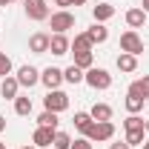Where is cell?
I'll list each match as a JSON object with an SVG mask.
<instances>
[{
	"label": "cell",
	"mask_w": 149,
	"mask_h": 149,
	"mask_svg": "<svg viewBox=\"0 0 149 149\" xmlns=\"http://www.w3.org/2000/svg\"><path fill=\"white\" fill-rule=\"evenodd\" d=\"M126 23H129V29H141V26L146 23V12H143V9H138V6L129 9V12H126Z\"/></svg>",
	"instance_id": "cell-16"
},
{
	"label": "cell",
	"mask_w": 149,
	"mask_h": 149,
	"mask_svg": "<svg viewBox=\"0 0 149 149\" xmlns=\"http://www.w3.org/2000/svg\"><path fill=\"white\" fill-rule=\"evenodd\" d=\"M17 89H20V83H17V77H3V83H0V95L6 97V100H15L17 97Z\"/></svg>",
	"instance_id": "cell-12"
},
{
	"label": "cell",
	"mask_w": 149,
	"mask_h": 149,
	"mask_svg": "<svg viewBox=\"0 0 149 149\" xmlns=\"http://www.w3.org/2000/svg\"><path fill=\"white\" fill-rule=\"evenodd\" d=\"M69 49H72V40H69L66 35H52L49 37V52H52V55L60 57V55H66Z\"/></svg>",
	"instance_id": "cell-9"
},
{
	"label": "cell",
	"mask_w": 149,
	"mask_h": 149,
	"mask_svg": "<svg viewBox=\"0 0 149 149\" xmlns=\"http://www.w3.org/2000/svg\"><path fill=\"white\" fill-rule=\"evenodd\" d=\"M129 95H138V97H143V100H149V89H146V80L141 77V80H135L129 86Z\"/></svg>",
	"instance_id": "cell-26"
},
{
	"label": "cell",
	"mask_w": 149,
	"mask_h": 149,
	"mask_svg": "<svg viewBox=\"0 0 149 149\" xmlns=\"http://www.w3.org/2000/svg\"><path fill=\"white\" fill-rule=\"evenodd\" d=\"M89 40H92V46L95 43H106V37H109V29L103 26V23H95V26H89Z\"/></svg>",
	"instance_id": "cell-17"
},
{
	"label": "cell",
	"mask_w": 149,
	"mask_h": 149,
	"mask_svg": "<svg viewBox=\"0 0 149 149\" xmlns=\"http://www.w3.org/2000/svg\"><path fill=\"white\" fill-rule=\"evenodd\" d=\"M55 3L60 6V9H69V6H83L86 0H55Z\"/></svg>",
	"instance_id": "cell-31"
},
{
	"label": "cell",
	"mask_w": 149,
	"mask_h": 149,
	"mask_svg": "<svg viewBox=\"0 0 149 149\" xmlns=\"http://www.w3.org/2000/svg\"><path fill=\"white\" fill-rule=\"evenodd\" d=\"M23 149H37V146H23Z\"/></svg>",
	"instance_id": "cell-40"
},
{
	"label": "cell",
	"mask_w": 149,
	"mask_h": 149,
	"mask_svg": "<svg viewBox=\"0 0 149 149\" xmlns=\"http://www.w3.org/2000/svg\"><path fill=\"white\" fill-rule=\"evenodd\" d=\"M40 83H43L46 89H57V86L63 83V69H57V66H46V69L40 72Z\"/></svg>",
	"instance_id": "cell-7"
},
{
	"label": "cell",
	"mask_w": 149,
	"mask_h": 149,
	"mask_svg": "<svg viewBox=\"0 0 149 149\" xmlns=\"http://www.w3.org/2000/svg\"><path fill=\"white\" fill-rule=\"evenodd\" d=\"M6 129V118H3V115H0V132Z\"/></svg>",
	"instance_id": "cell-33"
},
{
	"label": "cell",
	"mask_w": 149,
	"mask_h": 149,
	"mask_svg": "<svg viewBox=\"0 0 149 149\" xmlns=\"http://www.w3.org/2000/svg\"><path fill=\"white\" fill-rule=\"evenodd\" d=\"M72 49H74V52H92V40H89V35H86V32H83V35H74Z\"/></svg>",
	"instance_id": "cell-21"
},
{
	"label": "cell",
	"mask_w": 149,
	"mask_h": 149,
	"mask_svg": "<svg viewBox=\"0 0 149 149\" xmlns=\"http://www.w3.org/2000/svg\"><path fill=\"white\" fill-rule=\"evenodd\" d=\"M92 17H95V23H106V20L115 17V6H109V3H97V6L92 9Z\"/></svg>",
	"instance_id": "cell-13"
},
{
	"label": "cell",
	"mask_w": 149,
	"mask_h": 149,
	"mask_svg": "<svg viewBox=\"0 0 149 149\" xmlns=\"http://www.w3.org/2000/svg\"><path fill=\"white\" fill-rule=\"evenodd\" d=\"M9 3H15V0H0V6H9Z\"/></svg>",
	"instance_id": "cell-35"
},
{
	"label": "cell",
	"mask_w": 149,
	"mask_h": 149,
	"mask_svg": "<svg viewBox=\"0 0 149 149\" xmlns=\"http://www.w3.org/2000/svg\"><path fill=\"white\" fill-rule=\"evenodd\" d=\"M143 129H146V132H149V118H146V120H143Z\"/></svg>",
	"instance_id": "cell-36"
},
{
	"label": "cell",
	"mask_w": 149,
	"mask_h": 149,
	"mask_svg": "<svg viewBox=\"0 0 149 149\" xmlns=\"http://www.w3.org/2000/svg\"><path fill=\"white\" fill-rule=\"evenodd\" d=\"M92 52H74V66H80V69H92Z\"/></svg>",
	"instance_id": "cell-27"
},
{
	"label": "cell",
	"mask_w": 149,
	"mask_h": 149,
	"mask_svg": "<svg viewBox=\"0 0 149 149\" xmlns=\"http://www.w3.org/2000/svg\"><path fill=\"white\" fill-rule=\"evenodd\" d=\"M115 63H118V69H120V72H126V74L138 69V57H135V55H129V52H120Z\"/></svg>",
	"instance_id": "cell-14"
},
{
	"label": "cell",
	"mask_w": 149,
	"mask_h": 149,
	"mask_svg": "<svg viewBox=\"0 0 149 149\" xmlns=\"http://www.w3.org/2000/svg\"><path fill=\"white\" fill-rule=\"evenodd\" d=\"M141 149H149V141H143V143H141Z\"/></svg>",
	"instance_id": "cell-37"
},
{
	"label": "cell",
	"mask_w": 149,
	"mask_h": 149,
	"mask_svg": "<svg viewBox=\"0 0 149 149\" xmlns=\"http://www.w3.org/2000/svg\"><path fill=\"white\" fill-rule=\"evenodd\" d=\"M120 52H129V55H135V57L143 52V40H141V35H138L135 29H129V32L120 35Z\"/></svg>",
	"instance_id": "cell-5"
},
{
	"label": "cell",
	"mask_w": 149,
	"mask_h": 149,
	"mask_svg": "<svg viewBox=\"0 0 149 149\" xmlns=\"http://www.w3.org/2000/svg\"><path fill=\"white\" fill-rule=\"evenodd\" d=\"M49 37L52 35H46V32H35V35L29 37V49L35 55H46L49 52Z\"/></svg>",
	"instance_id": "cell-10"
},
{
	"label": "cell",
	"mask_w": 149,
	"mask_h": 149,
	"mask_svg": "<svg viewBox=\"0 0 149 149\" xmlns=\"http://www.w3.org/2000/svg\"><path fill=\"white\" fill-rule=\"evenodd\" d=\"M89 115H92L95 120H112V106L109 103H95Z\"/></svg>",
	"instance_id": "cell-19"
},
{
	"label": "cell",
	"mask_w": 149,
	"mask_h": 149,
	"mask_svg": "<svg viewBox=\"0 0 149 149\" xmlns=\"http://www.w3.org/2000/svg\"><path fill=\"white\" fill-rule=\"evenodd\" d=\"M52 146H55V149H72V138H69L66 132L57 129V132H55V138H52Z\"/></svg>",
	"instance_id": "cell-23"
},
{
	"label": "cell",
	"mask_w": 149,
	"mask_h": 149,
	"mask_svg": "<svg viewBox=\"0 0 149 149\" xmlns=\"http://www.w3.org/2000/svg\"><path fill=\"white\" fill-rule=\"evenodd\" d=\"M9 74H12V57L0 52V77H9Z\"/></svg>",
	"instance_id": "cell-28"
},
{
	"label": "cell",
	"mask_w": 149,
	"mask_h": 149,
	"mask_svg": "<svg viewBox=\"0 0 149 149\" xmlns=\"http://www.w3.org/2000/svg\"><path fill=\"white\" fill-rule=\"evenodd\" d=\"M15 112H17L20 118L32 115V97H26V95H17V97H15Z\"/></svg>",
	"instance_id": "cell-18"
},
{
	"label": "cell",
	"mask_w": 149,
	"mask_h": 149,
	"mask_svg": "<svg viewBox=\"0 0 149 149\" xmlns=\"http://www.w3.org/2000/svg\"><path fill=\"white\" fill-rule=\"evenodd\" d=\"M143 80H146V89H149V74H146V77H143Z\"/></svg>",
	"instance_id": "cell-38"
},
{
	"label": "cell",
	"mask_w": 149,
	"mask_h": 149,
	"mask_svg": "<svg viewBox=\"0 0 149 149\" xmlns=\"http://www.w3.org/2000/svg\"><path fill=\"white\" fill-rule=\"evenodd\" d=\"M49 6L46 0H26V17L29 20H49Z\"/></svg>",
	"instance_id": "cell-6"
},
{
	"label": "cell",
	"mask_w": 149,
	"mask_h": 149,
	"mask_svg": "<svg viewBox=\"0 0 149 149\" xmlns=\"http://www.w3.org/2000/svg\"><path fill=\"white\" fill-rule=\"evenodd\" d=\"M63 80H66V83H83V69L72 63L69 69H63Z\"/></svg>",
	"instance_id": "cell-20"
},
{
	"label": "cell",
	"mask_w": 149,
	"mask_h": 149,
	"mask_svg": "<svg viewBox=\"0 0 149 149\" xmlns=\"http://www.w3.org/2000/svg\"><path fill=\"white\" fill-rule=\"evenodd\" d=\"M143 103H146L143 97H138V95H126V112H129V115H138V112L143 109Z\"/></svg>",
	"instance_id": "cell-22"
},
{
	"label": "cell",
	"mask_w": 149,
	"mask_h": 149,
	"mask_svg": "<svg viewBox=\"0 0 149 149\" xmlns=\"http://www.w3.org/2000/svg\"><path fill=\"white\" fill-rule=\"evenodd\" d=\"M123 129H143V118H138V115H129L126 120H123Z\"/></svg>",
	"instance_id": "cell-29"
},
{
	"label": "cell",
	"mask_w": 149,
	"mask_h": 149,
	"mask_svg": "<svg viewBox=\"0 0 149 149\" xmlns=\"http://www.w3.org/2000/svg\"><path fill=\"white\" fill-rule=\"evenodd\" d=\"M55 132H57V129H49V126H37V129H35V135H32V143H35L37 149L52 146V138H55Z\"/></svg>",
	"instance_id": "cell-11"
},
{
	"label": "cell",
	"mask_w": 149,
	"mask_h": 149,
	"mask_svg": "<svg viewBox=\"0 0 149 149\" xmlns=\"http://www.w3.org/2000/svg\"><path fill=\"white\" fill-rule=\"evenodd\" d=\"M109 149H132L126 141H120V143H109Z\"/></svg>",
	"instance_id": "cell-32"
},
{
	"label": "cell",
	"mask_w": 149,
	"mask_h": 149,
	"mask_svg": "<svg viewBox=\"0 0 149 149\" xmlns=\"http://www.w3.org/2000/svg\"><path fill=\"white\" fill-rule=\"evenodd\" d=\"M37 126H49V129H57V112H43L40 118H37Z\"/></svg>",
	"instance_id": "cell-24"
},
{
	"label": "cell",
	"mask_w": 149,
	"mask_h": 149,
	"mask_svg": "<svg viewBox=\"0 0 149 149\" xmlns=\"http://www.w3.org/2000/svg\"><path fill=\"white\" fill-rule=\"evenodd\" d=\"M72 149H92V141L89 138H77V141H72Z\"/></svg>",
	"instance_id": "cell-30"
},
{
	"label": "cell",
	"mask_w": 149,
	"mask_h": 149,
	"mask_svg": "<svg viewBox=\"0 0 149 149\" xmlns=\"http://www.w3.org/2000/svg\"><path fill=\"white\" fill-rule=\"evenodd\" d=\"M83 80H86L92 89H109L112 86V74L106 72V69H97V66L86 69V72H83Z\"/></svg>",
	"instance_id": "cell-2"
},
{
	"label": "cell",
	"mask_w": 149,
	"mask_h": 149,
	"mask_svg": "<svg viewBox=\"0 0 149 149\" xmlns=\"http://www.w3.org/2000/svg\"><path fill=\"white\" fill-rule=\"evenodd\" d=\"M143 135H146V129H129L126 132V143H129V146H141V143L146 141Z\"/></svg>",
	"instance_id": "cell-25"
},
{
	"label": "cell",
	"mask_w": 149,
	"mask_h": 149,
	"mask_svg": "<svg viewBox=\"0 0 149 149\" xmlns=\"http://www.w3.org/2000/svg\"><path fill=\"white\" fill-rule=\"evenodd\" d=\"M141 9H143V12H149V0H143V3H141Z\"/></svg>",
	"instance_id": "cell-34"
},
{
	"label": "cell",
	"mask_w": 149,
	"mask_h": 149,
	"mask_svg": "<svg viewBox=\"0 0 149 149\" xmlns=\"http://www.w3.org/2000/svg\"><path fill=\"white\" fill-rule=\"evenodd\" d=\"M15 77H17L20 86H26V89H32L35 83H40V72H37L35 66H29V63H26V66H20Z\"/></svg>",
	"instance_id": "cell-8"
},
{
	"label": "cell",
	"mask_w": 149,
	"mask_h": 149,
	"mask_svg": "<svg viewBox=\"0 0 149 149\" xmlns=\"http://www.w3.org/2000/svg\"><path fill=\"white\" fill-rule=\"evenodd\" d=\"M72 123H74V129H77V132H83V135H86V132L92 129L95 118L89 115V112H74V120H72Z\"/></svg>",
	"instance_id": "cell-15"
},
{
	"label": "cell",
	"mask_w": 149,
	"mask_h": 149,
	"mask_svg": "<svg viewBox=\"0 0 149 149\" xmlns=\"http://www.w3.org/2000/svg\"><path fill=\"white\" fill-rule=\"evenodd\" d=\"M0 149H6V143H3V141H0Z\"/></svg>",
	"instance_id": "cell-39"
},
{
	"label": "cell",
	"mask_w": 149,
	"mask_h": 149,
	"mask_svg": "<svg viewBox=\"0 0 149 149\" xmlns=\"http://www.w3.org/2000/svg\"><path fill=\"white\" fill-rule=\"evenodd\" d=\"M43 106L49 112H57V115H60V112L69 109V95L60 92V89H49V95L43 97Z\"/></svg>",
	"instance_id": "cell-3"
},
{
	"label": "cell",
	"mask_w": 149,
	"mask_h": 149,
	"mask_svg": "<svg viewBox=\"0 0 149 149\" xmlns=\"http://www.w3.org/2000/svg\"><path fill=\"white\" fill-rule=\"evenodd\" d=\"M49 26H52L55 35H66V32L74 26V15L69 12V9H60V12H55V15H49Z\"/></svg>",
	"instance_id": "cell-1"
},
{
	"label": "cell",
	"mask_w": 149,
	"mask_h": 149,
	"mask_svg": "<svg viewBox=\"0 0 149 149\" xmlns=\"http://www.w3.org/2000/svg\"><path fill=\"white\" fill-rule=\"evenodd\" d=\"M112 135H115V123H112V120H95L92 123V129L86 132V138H89V141H97V143H100V141H112Z\"/></svg>",
	"instance_id": "cell-4"
}]
</instances>
